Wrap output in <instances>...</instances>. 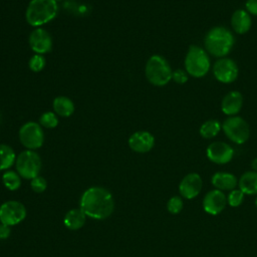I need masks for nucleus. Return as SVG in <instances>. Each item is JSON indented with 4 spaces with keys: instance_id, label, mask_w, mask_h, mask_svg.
Wrapping results in <instances>:
<instances>
[{
    "instance_id": "28",
    "label": "nucleus",
    "mask_w": 257,
    "mask_h": 257,
    "mask_svg": "<svg viewBox=\"0 0 257 257\" xmlns=\"http://www.w3.org/2000/svg\"><path fill=\"white\" fill-rule=\"evenodd\" d=\"M244 195L245 194L240 189H234L229 193L227 197V203L231 207H238L242 204L244 200Z\"/></svg>"
},
{
    "instance_id": "6",
    "label": "nucleus",
    "mask_w": 257,
    "mask_h": 257,
    "mask_svg": "<svg viewBox=\"0 0 257 257\" xmlns=\"http://www.w3.org/2000/svg\"><path fill=\"white\" fill-rule=\"evenodd\" d=\"M41 165L40 156L32 150L23 151L16 157L15 166L17 173L26 180H32L39 176Z\"/></svg>"
},
{
    "instance_id": "32",
    "label": "nucleus",
    "mask_w": 257,
    "mask_h": 257,
    "mask_svg": "<svg viewBox=\"0 0 257 257\" xmlns=\"http://www.w3.org/2000/svg\"><path fill=\"white\" fill-rule=\"evenodd\" d=\"M10 226L1 224L0 225V239H6L10 236Z\"/></svg>"
},
{
    "instance_id": "25",
    "label": "nucleus",
    "mask_w": 257,
    "mask_h": 257,
    "mask_svg": "<svg viewBox=\"0 0 257 257\" xmlns=\"http://www.w3.org/2000/svg\"><path fill=\"white\" fill-rule=\"evenodd\" d=\"M39 123L46 128H54L58 124V117L55 112L45 111L39 117Z\"/></svg>"
},
{
    "instance_id": "9",
    "label": "nucleus",
    "mask_w": 257,
    "mask_h": 257,
    "mask_svg": "<svg viewBox=\"0 0 257 257\" xmlns=\"http://www.w3.org/2000/svg\"><path fill=\"white\" fill-rule=\"evenodd\" d=\"M26 217L24 205L17 201H7L0 206V221L2 224L14 226L22 222Z\"/></svg>"
},
{
    "instance_id": "27",
    "label": "nucleus",
    "mask_w": 257,
    "mask_h": 257,
    "mask_svg": "<svg viewBox=\"0 0 257 257\" xmlns=\"http://www.w3.org/2000/svg\"><path fill=\"white\" fill-rule=\"evenodd\" d=\"M28 66H29L30 70H32L33 72L41 71L44 68V66H45V58H44V56L42 54L35 53L29 59Z\"/></svg>"
},
{
    "instance_id": "11",
    "label": "nucleus",
    "mask_w": 257,
    "mask_h": 257,
    "mask_svg": "<svg viewBox=\"0 0 257 257\" xmlns=\"http://www.w3.org/2000/svg\"><path fill=\"white\" fill-rule=\"evenodd\" d=\"M206 155L212 163L224 165L232 160L234 156V150L230 145L224 142H214L208 146Z\"/></svg>"
},
{
    "instance_id": "12",
    "label": "nucleus",
    "mask_w": 257,
    "mask_h": 257,
    "mask_svg": "<svg viewBox=\"0 0 257 257\" xmlns=\"http://www.w3.org/2000/svg\"><path fill=\"white\" fill-rule=\"evenodd\" d=\"M28 42L30 48L37 54H45L52 49V38L50 34L43 28H35L31 31Z\"/></svg>"
},
{
    "instance_id": "13",
    "label": "nucleus",
    "mask_w": 257,
    "mask_h": 257,
    "mask_svg": "<svg viewBox=\"0 0 257 257\" xmlns=\"http://www.w3.org/2000/svg\"><path fill=\"white\" fill-rule=\"evenodd\" d=\"M202 186L203 181L201 176L197 173H190L181 180L179 185V192L185 199H194L200 194Z\"/></svg>"
},
{
    "instance_id": "26",
    "label": "nucleus",
    "mask_w": 257,
    "mask_h": 257,
    "mask_svg": "<svg viewBox=\"0 0 257 257\" xmlns=\"http://www.w3.org/2000/svg\"><path fill=\"white\" fill-rule=\"evenodd\" d=\"M184 207V202L183 199L179 196H173L172 198L169 199L168 203H167V210L171 213V214H179Z\"/></svg>"
},
{
    "instance_id": "16",
    "label": "nucleus",
    "mask_w": 257,
    "mask_h": 257,
    "mask_svg": "<svg viewBox=\"0 0 257 257\" xmlns=\"http://www.w3.org/2000/svg\"><path fill=\"white\" fill-rule=\"evenodd\" d=\"M243 104V96L237 90L229 91L222 99L221 109L227 115H235L238 113Z\"/></svg>"
},
{
    "instance_id": "36",
    "label": "nucleus",
    "mask_w": 257,
    "mask_h": 257,
    "mask_svg": "<svg viewBox=\"0 0 257 257\" xmlns=\"http://www.w3.org/2000/svg\"><path fill=\"white\" fill-rule=\"evenodd\" d=\"M0 122H1V115H0Z\"/></svg>"
},
{
    "instance_id": "30",
    "label": "nucleus",
    "mask_w": 257,
    "mask_h": 257,
    "mask_svg": "<svg viewBox=\"0 0 257 257\" xmlns=\"http://www.w3.org/2000/svg\"><path fill=\"white\" fill-rule=\"evenodd\" d=\"M172 79H173L175 82L179 83V84H184V83L187 82V80H188V74H187V72H186L185 70L178 68V69H176L175 71H173Z\"/></svg>"
},
{
    "instance_id": "20",
    "label": "nucleus",
    "mask_w": 257,
    "mask_h": 257,
    "mask_svg": "<svg viewBox=\"0 0 257 257\" xmlns=\"http://www.w3.org/2000/svg\"><path fill=\"white\" fill-rule=\"evenodd\" d=\"M52 107L54 112L62 117H68L74 112V103L73 101L63 95L56 96L52 102Z\"/></svg>"
},
{
    "instance_id": "1",
    "label": "nucleus",
    "mask_w": 257,
    "mask_h": 257,
    "mask_svg": "<svg viewBox=\"0 0 257 257\" xmlns=\"http://www.w3.org/2000/svg\"><path fill=\"white\" fill-rule=\"evenodd\" d=\"M79 206L86 217L104 220L112 214L114 200L108 190L101 187H90L81 195Z\"/></svg>"
},
{
    "instance_id": "33",
    "label": "nucleus",
    "mask_w": 257,
    "mask_h": 257,
    "mask_svg": "<svg viewBox=\"0 0 257 257\" xmlns=\"http://www.w3.org/2000/svg\"><path fill=\"white\" fill-rule=\"evenodd\" d=\"M251 167H252L253 171L257 172V158H255V159L252 161V163H251Z\"/></svg>"
},
{
    "instance_id": "35",
    "label": "nucleus",
    "mask_w": 257,
    "mask_h": 257,
    "mask_svg": "<svg viewBox=\"0 0 257 257\" xmlns=\"http://www.w3.org/2000/svg\"><path fill=\"white\" fill-rule=\"evenodd\" d=\"M55 1H56V2H57V1H62V0H55Z\"/></svg>"
},
{
    "instance_id": "18",
    "label": "nucleus",
    "mask_w": 257,
    "mask_h": 257,
    "mask_svg": "<svg viewBox=\"0 0 257 257\" xmlns=\"http://www.w3.org/2000/svg\"><path fill=\"white\" fill-rule=\"evenodd\" d=\"M252 21L250 14L243 9L236 10L231 17V25L233 30L238 34L246 33L251 27Z\"/></svg>"
},
{
    "instance_id": "14",
    "label": "nucleus",
    "mask_w": 257,
    "mask_h": 257,
    "mask_svg": "<svg viewBox=\"0 0 257 257\" xmlns=\"http://www.w3.org/2000/svg\"><path fill=\"white\" fill-rule=\"evenodd\" d=\"M227 197L220 190H212L208 192L203 198V209L210 215L220 214L226 207Z\"/></svg>"
},
{
    "instance_id": "22",
    "label": "nucleus",
    "mask_w": 257,
    "mask_h": 257,
    "mask_svg": "<svg viewBox=\"0 0 257 257\" xmlns=\"http://www.w3.org/2000/svg\"><path fill=\"white\" fill-rule=\"evenodd\" d=\"M16 162L14 150L5 144H0V171L8 170Z\"/></svg>"
},
{
    "instance_id": "23",
    "label": "nucleus",
    "mask_w": 257,
    "mask_h": 257,
    "mask_svg": "<svg viewBox=\"0 0 257 257\" xmlns=\"http://www.w3.org/2000/svg\"><path fill=\"white\" fill-rule=\"evenodd\" d=\"M222 128V124L217 119H209L203 122L200 127V135L204 139H212L216 137Z\"/></svg>"
},
{
    "instance_id": "2",
    "label": "nucleus",
    "mask_w": 257,
    "mask_h": 257,
    "mask_svg": "<svg viewBox=\"0 0 257 257\" xmlns=\"http://www.w3.org/2000/svg\"><path fill=\"white\" fill-rule=\"evenodd\" d=\"M204 43L210 54L222 58L232 50L235 38L229 29L223 26H215L207 32Z\"/></svg>"
},
{
    "instance_id": "29",
    "label": "nucleus",
    "mask_w": 257,
    "mask_h": 257,
    "mask_svg": "<svg viewBox=\"0 0 257 257\" xmlns=\"http://www.w3.org/2000/svg\"><path fill=\"white\" fill-rule=\"evenodd\" d=\"M30 186H31V189L35 193H42L47 188V182H46V180L43 177L37 176V177H35V178H33L31 180Z\"/></svg>"
},
{
    "instance_id": "4",
    "label": "nucleus",
    "mask_w": 257,
    "mask_h": 257,
    "mask_svg": "<svg viewBox=\"0 0 257 257\" xmlns=\"http://www.w3.org/2000/svg\"><path fill=\"white\" fill-rule=\"evenodd\" d=\"M145 74L150 83L156 86H164L172 79L173 71L168 60L159 54L152 55L145 67Z\"/></svg>"
},
{
    "instance_id": "21",
    "label": "nucleus",
    "mask_w": 257,
    "mask_h": 257,
    "mask_svg": "<svg viewBox=\"0 0 257 257\" xmlns=\"http://www.w3.org/2000/svg\"><path fill=\"white\" fill-rule=\"evenodd\" d=\"M86 216L81 209H71L68 211L63 219L64 226L69 230H78L85 223Z\"/></svg>"
},
{
    "instance_id": "17",
    "label": "nucleus",
    "mask_w": 257,
    "mask_h": 257,
    "mask_svg": "<svg viewBox=\"0 0 257 257\" xmlns=\"http://www.w3.org/2000/svg\"><path fill=\"white\" fill-rule=\"evenodd\" d=\"M212 185L220 191H232L236 188L238 181L237 178L227 172H217L212 176Z\"/></svg>"
},
{
    "instance_id": "8",
    "label": "nucleus",
    "mask_w": 257,
    "mask_h": 257,
    "mask_svg": "<svg viewBox=\"0 0 257 257\" xmlns=\"http://www.w3.org/2000/svg\"><path fill=\"white\" fill-rule=\"evenodd\" d=\"M20 143L27 150H36L42 147L44 133L42 126L35 121H27L19 130Z\"/></svg>"
},
{
    "instance_id": "31",
    "label": "nucleus",
    "mask_w": 257,
    "mask_h": 257,
    "mask_svg": "<svg viewBox=\"0 0 257 257\" xmlns=\"http://www.w3.org/2000/svg\"><path fill=\"white\" fill-rule=\"evenodd\" d=\"M245 7L249 14L257 15V0H247Z\"/></svg>"
},
{
    "instance_id": "5",
    "label": "nucleus",
    "mask_w": 257,
    "mask_h": 257,
    "mask_svg": "<svg viewBox=\"0 0 257 257\" xmlns=\"http://www.w3.org/2000/svg\"><path fill=\"white\" fill-rule=\"evenodd\" d=\"M186 71L194 77L205 76L210 69V58L207 52L197 45H191L185 57Z\"/></svg>"
},
{
    "instance_id": "15",
    "label": "nucleus",
    "mask_w": 257,
    "mask_h": 257,
    "mask_svg": "<svg viewBox=\"0 0 257 257\" xmlns=\"http://www.w3.org/2000/svg\"><path fill=\"white\" fill-rule=\"evenodd\" d=\"M155 146L154 136L147 131H139L128 138V147L136 153H148Z\"/></svg>"
},
{
    "instance_id": "24",
    "label": "nucleus",
    "mask_w": 257,
    "mask_h": 257,
    "mask_svg": "<svg viewBox=\"0 0 257 257\" xmlns=\"http://www.w3.org/2000/svg\"><path fill=\"white\" fill-rule=\"evenodd\" d=\"M4 186L10 191H16L21 186V177L14 171H6L2 176Z\"/></svg>"
},
{
    "instance_id": "7",
    "label": "nucleus",
    "mask_w": 257,
    "mask_h": 257,
    "mask_svg": "<svg viewBox=\"0 0 257 257\" xmlns=\"http://www.w3.org/2000/svg\"><path fill=\"white\" fill-rule=\"evenodd\" d=\"M222 128L227 138L237 145L244 144L250 136L249 125L241 116L232 115L227 117L222 123Z\"/></svg>"
},
{
    "instance_id": "3",
    "label": "nucleus",
    "mask_w": 257,
    "mask_h": 257,
    "mask_svg": "<svg viewBox=\"0 0 257 257\" xmlns=\"http://www.w3.org/2000/svg\"><path fill=\"white\" fill-rule=\"evenodd\" d=\"M57 12L55 0H31L26 8L25 19L29 25L37 28L53 20Z\"/></svg>"
},
{
    "instance_id": "19",
    "label": "nucleus",
    "mask_w": 257,
    "mask_h": 257,
    "mask_svg": "<svg viewBox=\"0 0 257 257\" xmlns=\"http://www.w3.org/2000/svg\"><path fill=\"white\" fill-rule=\"evenodd\" d=\"M239 189L246 195H257V172H245L238 181Z\"/></svg>"
},
{
    "instance_id": "10",
    "label": "nucleus",
    "mask_w": 257,
    "mask_h": 257,
    "mask_svg": "<svg viewBox=\"0 0 257 257\" xmlns=\"http://www.w3.org/2000/svg\"><path fill=\"white\" fill-rule=\"evenodd\" d=\"M213 73L218 81L222 83H231L238 77L239 69L234 60L222 57L214 63Z\"/></svg>"
},
{
    "instance_id": "34",
    "label": "nucleus",
    "mask_w": 257,
    "mask_h": 257,
    "mask_svg": "<svg viewBox=\"0 0 257 257\" xmlns=\"http://www.w3.org/2000/svg\"><path fill=\"white\" fill-rule=\"evenodd\" d=\"M255 205H256V207H257V197H256V199H255Z\"/></svg>"
}]
</instances>
